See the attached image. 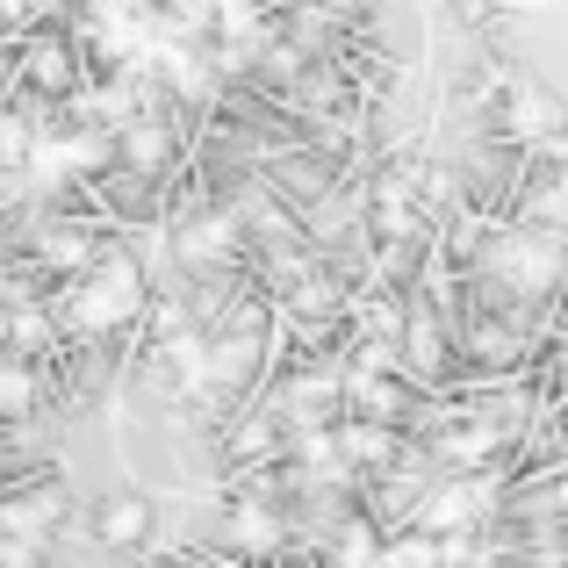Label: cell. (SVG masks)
<instances>
[{"label":"cell","mask_w":568,"mask_h":568,"mask_svg":"<svg viewBox=\"0 0 568 568\" xmlns=\"http://www.w3.org/2000/svg\"><path fill=\"white\" fill-rule=\"evenodd\" d=\"M101 540H123V547H138L144 540V504H109V511H101Z\"/></svg>","instance_id":"obj_1"}]
</instances>
